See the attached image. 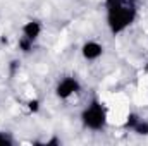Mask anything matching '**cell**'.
Masks as SVG:
<instances>
[{
  "label": "cell",
  "instance_id": "obj_9",
  "mask_svg": "<svg viewBox=\"0 0 148 146\" xmlns=\"http://www.w3.org/2000/svg\"><path fill=\"white\" fill-rule=\"evenodd\" d=\"M26 108H28V112H29V113H36L38 110L41 108V102H40L38 98H31V100H28Z\"/></svg>",
  "mask_w": 148,
  "mask_h": 146
},
{
  "label": "cell",
  "instance_id": "obj_1",
  "mask_svg": "<svg viewBox=\"0 0 148 146\" xmlns=\"http://www.w3.org/2000/svg\"><path fill=\"white\" fill-rule=\"evenodd\" d=\"M138 19L136 0H105V23L112 36L127 31Z\"/></svg>",
  "mask_w": 148,
  "mask_h": 146
},
{
  "label": "cell",
  "instance_id": "obj_10",
  "mask_svg": "<svg viewBox=\"0 0 148 146\" xmlns=\"http://www.w3.org/2000/svg\"><path fill=\"white\" fill-rule=\"evenodd\" d=\"M12 145H14L12 136L9 132H5V131L0 129V146H12Z\"/></svg>",
  "mask_w": 148,
  "mask_h": 146
},
{
  "label": "cell",
  "instance_id": "obj_12",
  "mask_svg": "<svg viewBox=\"0 0 148 146\" xmlns=\"http://www.w3.org/2000/svg\"><path fill=\"white\" fill-rule=\"evenodd\" d=\"M143 74H147V76H148V62L143 65Z\"/></svg>",
  "mask_w": 148,
  "mask_h": 146
},
{
  "label": "cell",
  "instance_id": "obj_11",
  "mask_svg": "<svg viewBox=\"0 0 148 146\" xmlns=\"http://www.w3.org/2000/svg\"><path fill=\"white\" fill-rule=\"evenodd\" d=\"M62 141L59 139V138H50V139H47V141H43V145L45 146H53V145H60Z\"/></svg>",
  "mask_w": 148,
  "mask_h": 146
},
{
  "label": "cell",
  "instance_id": "obj_7",
  "mask_svg": "<svg viewBox=\"0 0 148 146\" xmlns=\"http://www.w3.org/2000/svg\"><path fill=\"white\" fill-rule=\"evenodd\" d=\"M140 119H141V117H140L136 112H127V113H126V117H124V127L131 131V129L134 127V124H136Z\"/></svg>",
  "mask_w": 148,
  "mask_h": 146
},
{
  "label": "cell",
  "instance_id": "obj_5",
  "mask_svg": "<svg viewBox=\"0 0 148 146\" xmlns=\"http://www.w3.org/2000/svg\"><path fill=\"white\" fill-rule=\"evenodd\" d=\"M41 33H43V24L38 19H29V21H26L21 26V36L29 40V41H33V43H36L40 40Z\"/></svg>",
  "mask_w": 148,
  "mask_h": 146
},
{
  "label": "cell",
  "instance_id": "obj_8",
  "mask_svg": "<svg viewBox=\"0 0 148 146\" xmlns=\"http://www.w3.org/2000/svg\"><path fill=\"white\" fill-rule=\"evenodd\" d=\"M33 46H35L33 41H29V40H26V38L19 36V40H17V48H19L23 53H29V52L33 50Z\"/></svg>",
  "mask_w": 148,
  "mask_h": 146
},
{
  "label": "cell",
  "instance_id": "obj_3",
  "mask_svg": "<svg viewBox=\"0 0 148 146\" xmlns=\"http://www.w3.org/2000/svg\"><path fill=\"white\" fill-rule=\"evenodd\" d=\"M81 89H83V84H81V81L76 76H64L62 79L57 81L53 91H55V96L59 100L67 102L73 96H76L77 93H81Z\"/></svg>",
  "mask_w": 148,
  "mask_h": 146
},
{
  "label": "cell",
  "instance_id": "obj_2",
  "mask_svg": "<svg viewBox=\"0 0 148 146\" xmlns=\"http://www.w3.org/2000/svg\"><path fill=\"white\" fill-rule=\"evenodd\" d=\"M79 120H81V124H83L84 129H88V131H91V132H100V131H103V129L107 127V124H109V112H107V107H105L100 100L93 98L84 108L81 110Z\"/></svg>",
  "mask_w": 148,
  "mask_h": 146
},
{
  "label": "cell",
  "instance_id": "obj_4",
  "mask_svg": "<svg viewBox=\"0 0 148 146\" xmlns=\"http://www.w3.org/2000/svg\"><path fill=\"white\" fill-rule=\"evenodd\" d=\"M79 52H81V57H83L86 62H97L98 59L103 57L105 46H103L100 41H97V40H86V41L81 45Z\"/></svg>",
  "mask_w": 148,
  "mask_h": 146
},
{
  "label": "cell",
  "instance_id": "obj_6",
  "mask_svg": "<svg viewBox=\"0 0 148 146\" xmlns=\"http://www.w3.org/2000/svg\"><path fill=\"white\" fill-rule=\"evenodd\" d=\"M134 134H138V136H148V120L145 119H140L136 124H134V127L131 129Z\"/></svg>",
  "mask_w": 148,
  "mask_h": 146
}]
</instances>
